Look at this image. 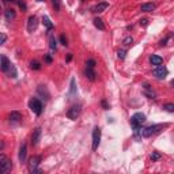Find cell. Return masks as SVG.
Returning a JSON list of instances; mask_svg holds the SVG:
<instances>
[{"instance_id":"32","label":"cell","mask_w":174,"mask_h":174,"mask_svg":"<svg viewBox=\"0 0 174 174\" xmlns=\"http://www.w3.org/2000/svg\"><path fill=\"white\" fill-rule=\"evenodd\" d=\"M6 41H7V35L4 34V33L0 31V45H3V44H4Z\"/></svg>"},{"instance_id":"18","label":"cell","mask_w":174,"mask_h":174,"mask_svg":"<svg viewBox=\"0 0 174 174\" xmlns=\"http://www.w3.org/2000/svg\"><path fill=\"white\" fill-rule=\"evenodd\" d=\"M22 120V114L19 112H11L10 114V121H12V123H19V121Z\"/></svg>"},{"instance_id":"39","label":"cell","mask_w":174,"mask_h":174,"mask_svg":"<svg viewBox=\"0 0 174 174\" xmlns=\"http://www.w3.org/2000/svg\"><path fill=\"white\" fill-rule=\"evenodd\" d=\"M45 61L46 63H52V57L49 56V54H48V56H45Z\"/></svg>"},{"instance_id":"40","label":"cell","mask_w":174,"mask_h":174,"mask_svg":"<svg viewBox=\"0 0 174 174\" xmlns=\"http://www.w3.org/2000/svg\"><path fill=\"white\" fill-rule=\"evenodd\" d=\"M3 148H4V143H3L2 140H0V151H2Z\"/></svg>"},{"instance_id":"1","label":"cell","mask_w":174,"mask_h":174,"mask_svg":"<svg viewBox=\"0 0 174 174\" xmlns=\"http://www.w3.org/2000/svg\"><path fill=\"white\" fill-rule=\"evenodd\" d=\"M165 127H167V124H155V125H150V127H147V128H142V129H140V135H142L143 138H150V136L155 135V133L161 132Z\"/></svg>"},{"instance_id":"43","label":"cell","mask_w":174,"mask_h":174,"mask_svg":"<svg viewBox=\"0 0 174 174\" xmlns=\"http://www.w3.org/2000/svg\"><path fill=\"white\" fill-rule=\"evenodd\" d=\"M0 16H2V7H0Z\"/></svg>"},{"instance_id":"15","label":"cell","mask_w":174,"mask_h":174,"mask_svg":"<svg viewBox=\"0 0 174 174\" xmlns=\"http://www.w3.org/2000/svg\"><path fill=\"white\" fill-rule=\"evenodd\" d=\"M150 63L153 65H161V64H163V59H162L161 56H158V54H151L150 56Z\"/></svg>"},{"instance_id":"44","label":"cell","mask_w":174,"mask_h":174,"mask_svg":"<svg viewBox=\"0 0 174 174\" xmlns=\"http://www.w3.org/2000/svg\"><path fill=\"white\" fill-rule=\"evenodd\" d=\"M37 2H44V0H37Z\"/></svg>"},{"instance_id":"12","label":"cell","mask_w":174,"mask_h":174,"mask_svg":"<svg viewBox=\"0 0 174 174\" xmlns=\"http://www.w3.org/2000/svg\"><path fill=\"white\" fill-rule=\"evenodd\" d=\"M143 87H144V94H146L150 99H155V98H157V92L153 90V87H150L148 83H144Z\"/></svg>"},{"instance_id":"9","label":"cell","mask_w":174,"mask_h":174,"mask_svg":"<svg viewBox=\"0 0 174 174\" xmlns=\"http://www.w3.org/2000/svg\"><path fill=\"white\" fill-rule=\"evenodd\" d=\"M37 26H38V18H37L35 15H31L27 19V31L33 33L37 29Z\"/></svg>"},{"instance_id":"4","label":"cell","mask_w":174,"mask_h":174,"mask_svg":"<svg viewBox=\"0 0 174 174\" xmlns=\"http://www.w3.org/2000/svg\"><path fill=\"white\" fill-rule=\"evenodd\" d=\"M40 162H41V158L40 157H37V155L31 157L29 159V170H30L31 173H41V170L38 169Z\"/></svg>"},{"instance_id":"8","label":"cell","mask_w":174,"mask_h":174,"mask_svg":"<svg viewBox=\"0 0 174 174\" xmlns=\"http://www.w3.org/2000/svg\"><path fill=\"white\" fill-rule=\"evenodd\" d=\"M11 65H12V63H11L8 59H7L6 56H3V54H0V69H2L3 72H8Z\"/></svg>"},{"instance_id":"6","label":"cell","mask_w":174,"mask_h":174,"mask_svg":"<svg viewBox=\"0 0 174 174\" xmlns=\"http://www.w3.org/2000/svg\"><path fill=\"white\" fill-rule=\"evenodd\" d=\"M153 73H154V76L157 78V79H165L166 76H167V73H169V71H167V68H166L165 65H157L154 68V71H153Z\"/></svg>"},{"instance_id":"36","label":"cell","mask_w":174,"mask_h":174,"mask_svg":"<svg viewBox=\"0 0 174 174\" xmlns=\"http://www.w3.org/2000/svg\"><path fill=\"white\" fill-rule=\"evenodd\" d=\"M169 40H170V37H166V38H165V40H162V41H161V42H159V45H161V46H165V45H166V42H167V41H169Z\"/></svg>"},{"instance_id":"35","label":"cell","mask_w":174,"mask_h":174,"mask_svg":"<svg viewBox=\"0 0 174 174\" xmlns=\"http://www.w3.org/2000/svg\"><path fill=\"white\" fill-rule=\"evenodd\" d=\"M140 26H144V27H146V26H148V19H140Z\"/></svg>"},{"instance_id":"3","label":"cell","mask_w":174,"mask_h":174,"mask_svg":"<svg viewBox=\"0 0 174 174\" xmlns=\"http://www.w3.org/2000/svg\"><path fill=\"white\" fill-rule=\"evenodd\" d=\"M29 108H30L31 112L37 114V116H40V114L42 113V103L37 98H31L30 101H29Z\"/></svg>"},{"instance_id":"21","label":"cell","mask_w":174,"mask_h":174,"mask_svg":"<svg viewBox=\"0 0 174 174\" xmlns=\"http://www.w3.org/2000/svg\"><path fill=\"white\" fill-rule=\"evenodd\" d=\"M42 23H44V26H45V27L48 29V30H52V29H53V23H52V22H50V19H49V16H44L42 18Z\"/></svg>"},{"instance_id":"38","label":"cell","mask_w":174,"mask_h":174,"mask_svg":"<svg viewBox=\"0 0 174 174\" xmlns=\"http://www.w3.org/2000/svg\"><path fill=\"white\" fill-rule=\"evenodd\" d=\"M6 159H7V157H6V155H3V154H0V163H2V162H4V161H6Z\"/></svg>"},{"instance_id":"11","label":"cell","mask_w":174,"mask_h":174,"mask_svg":"<svg viewBox=\"0 0 174 174\" xmlns=\"http://www.w3.org/2000/svg\"><path fill=\"white\" fill-rule=\"evenodd\" d=\"M40 139H41V128H35L33 131V135H31V144L33 146H37L40 143Z\"/></svg>"},{"instance_id":"41","label":"cell","mask_w":174,"mask_h":174,"mask_svg":"<svg viewBox=\"0 0 174 174\" xmlns=\"http://www.w3.org/2000/svg\"><path fill=\"white\" fill-rule=\"evenodd\" d=\"M72 60V54H68V57H67V61H71Z\"/></svg>"},{"instance_id":"5","label":"cell","mask_w":174,"mask_h":174,"mask_svg":"<svg viewBox=\"0 0 174 174\" xmlns=\"http://www.w3.org/2000/svg\"><path fill=\"white\" fill-rule=\"evenodd\" d=\"M99 143H101V128L95 127L94 129H92V146H91L92 151H95L98 148Z\"/></svg>"},{"instance_id":"28","label":"cell","mask_w":174,"mask_h":174,"mask_svg":"<svg viewBox=\"0 0 174 174\" xmlns=\"http://www.w3.org/2000/svg\"><path fill=\"white\" fill-rule=\"evenodd\" d=\"M163 109L166 110V112H169V113H173L174 112V103H165Z\"/></svg>"},{"instance_id":"25","label":"cell","mask_w":174,"mask_h":174,"mask_svg":"<svg viewBox=\"0 0 174 174\" xmlns=\"http://www.w3.org/2000/svg\"><path fill=\"white\" fill-rule=\"evenodd\" d=\"M125 56H127V49H118L117 50V57L120 60H124Z\"/></svg>"},{"instance_id":"37","label":"cell","mask_w":174,"mask_h":174,"mask_svg":"<svg viewBox=\"0 0 174 174\" xmlns=\"http://www.w3.org/2000/svg\"><path fill=\"white\" fill-rule=\"evenodd\" d=\"M101 105H102V108L105 109V110H108V109H109V105H108V102H106V101H102V102H101Z\"/></svg>"},{"instance_id":"13","label":"cell","mask_w":174,"mask_h":174,"mask_svg":"<svg viewBox=\"0 0 174 174\" xmlns=\"http://www.w3.org/2000/svg\"><path fill=\"white\" fill-rule=\"evenodd\" d=\"M11 167H12V162H11L10 159L7 158L4 162H2V163H0V174H2V173H7V172H10Z\"/></svg>"},{"instance_id":"17","label":"cell","mask_w":174,"mask_h":174,"mask_svg":"<svg viewBox=\"0 0 174 174\" xmlns=\"http://www.w3.org/2000/svg\"><path fill=\"white\" fill-rule=\"evenodd\" d=\"M140 10L144 11V12H153L155 10V4L154 3H144V4H142V7H140Z\"/></svg>"},{"instance_id":"22","label":"cell","mask_w":174,"mask_h":174,"mask_svg":"<svg viewBox=\"0 0 174 174\" xmlns=\"http://www.w3.org/2000/svg\"><path fill=\"white\" fill-rule=\"evenodd\" d=\"M76 95V84H75V79H71V90H69L68 97H73Z\"/></svg>"},{"instance_id":"42","label":"cell","mask_w":174,"mask_h":174,"mask_svg":"<svg viewBox=\"0 0 174 174\" xmlns=\"http://www.w3.org/2000/svg\"><path fill=\"white\" fill-rule=\"evenodd\" d=\"M3 2H6V3H8V2H11V0H3Z\"/></svg>"},{"instance_id":"31","label":"cell","mask_w":174,"mask_h":174,"mask_svg":"<svg viewBox=\"0 0 174 174\" xmlns=\"http://www.w3.org/2000/svg\"><path fill=\"white\" fill-rule=\"evenodd\" d=\"M151 159H153V161H159V159H161V154L155 151V153L151 154Z\"/></svg>"},{"instance_id":"29","label":"cell","mask_w":174,"mask_h":174,"mask_svg":"<svg viewBox=\"0 0 174 174\" xmlns=\"http://www.w3.org/2000/svg\"><path fill=\"white\" fill-rule=\"evenodd\" d=\"M52 4H53L54 10L59 11L60 10V7H61V0H52Z\"/></svg>"},{"instance_id":"16","label":"cell","mask_w":174,"mask_h":174,"mask_svg":"<svg viewBox=\"0 0 174 174\" xmlns=\"http://www.w3.org/2000/svg\"><path fill=\"white\" fill-rule=\"evenodd\" d=\"M4 15H6L7 22H11V21L15 19L16 14H15V11H14L12 8H8V10H6V11H4Z\"/></svg>"},{"instance_id":"7","label":"cell","mask_w":174,"mask_h":174,"mask_svg":"<svg viewBox=\"0 0 174 174\" xmlns=\"http://www.w3.org/2000/svg\"><path fill=\"white\" fill-rule=\"evenodd\" d=\"M80 112H82V106L80 105H73L72 108L68 109V112H67V117H68L69 120H76V118L79 117Z\"/></svg>"},{"instance_id":"14","label":"cell","mask_w":174,"mask_h":174,"mask_svg":"<svg viewBox=\"0 0 174 174\" xmlns=\"http://www.w3.org/2000/svg\"><path fill=\"white\" fill-rule=\"evenodd\" d=\"M26 155H27V146L23 143L19 148V155H18V157H19V161L22 162V163L26 161Z\"/></svg>"},{"instance_id":"34","label":"cell","mask_w":174,"mask_h":174,"mask_svg":"<svg viewBox=\"0 0 174 174\" xmlns=\"http://www.w3.org/2000/svg\"><path fill=\"white\" fill-rule=\"evenodd\" d=\"M60 41H61V44H63V45H64V46H67V45H68V41H67L65 35H61V37H60Z\"/></svg>"},{"instance_id":"19","label":"cell","mask_w":174,"mask_h":174,"mask_svg":"<svg viewBox=\"0 0 174 174\" xmlns=\"http://www.w3.org/2000/svg\"><path fill=\"white\" fill-rule=\"evenodd\" d=\"M84 75L90 80H95V76H97L94 72V68H88V67H86V69H84Z\"/></svg>"},{"instance_id":"33","label":"cell","mask_w":174,"mask_h":174,"mask_svg":"<svg viewBox=\"0 0 174 174\" xmlns=\"http://www.w3.org/2000/svg\"><path fill=\"white\" fill-rule=\"evenodd\" d=\"M18 6H19V7H21V8L23 10V11H26V10H27V6H26V3L23 2V0H18Z\"/></svg>"},{"instance_id":"2","label":"cell","mask_w":174,"mask_h":174,"mask_svg":"<svg viewBox=\"0 0 174 174\" xmlns=\"http://www.w3.org/2000/svg\"><path fill=\"white\" fill-rule=\"evenodd\" d=\"M144 121H146V116L143 113H135L131 117V124L135 129V133H140V128H142V124Z\"/></svg>"},{"instance_id":"30","label":"cell","mask_w":174,"mask_h":174,"mask_svg":"<svg viewBox=\"0 0 174 174\" xmlns=\"http://www.w3.org/2000/svg\"><path fill=\"white\" fill-rule=\"evenodd\" d=\"M95 64H97V63H95V60H92V59L86 61V67H88V68H94Z\"/></svg>"},{"instance_id":"26","label":"cell","mask_w":174,"mask_h":174,"mask_svg":"<svg viewBox=\"0 0 174 174\" xmlns=\"http://www.w3.org/2000/svg\"><path fill=\"white\" fill-rule=\"evenodd\" d=\"M123 44H124V46H131L132 45V44H133V38H132V37L131 35H128V37H125V38H124V41H123Z\"/></svg>"},{"instance_id":"20","label":"cell","mask_w":174,"mask_h":174,"mask_svg":"<svg viewBox=\"0 0 174 174\" xmlns=\"http://www.w3.org/2000/svg\"><path fill=\"white\" fill-rule=\"evenodd\" d=\"M94 26L98 29V30H105V25H103V21L101 18H94Z\"/></svg>"},{"instance_id":"24","label":"cell","mask_w":174,"mask_h":174,"mask_svg":"<svg viewBox=\"0 0 174 174\" xmlns=\"http://www.w3.org/2000/svg\"><path fill=\"white\" fill-rule=\"evenodd\" d=\"M30 68L31 69H35V71H38V69H41V64H40L37 60H33V61H30Z\"/></svg>"},{"instance_id":"23","label":"cell","mask_w":174,"mask_h":174,"mask_svg":"<svg viewBox=\"0 0 174 174\" xmlns=\"http://www.w3.org/2000/svg\"><path fill=\"white\" fill-rule=\"evenodd\" d=\"M49 46H50V49H56V46H57V41L53 34L49 35Z\"/></svg>"},{"instance_id":"27","label":"cell","mask_w":174,"mask_h":174,"mask_svg":"<svg viewBox=\"0 0 174 174\" xmlns=\"http://www.w3.org/2000/svg\"><path fill=\"white\" fill-rule=\"evenodd\" d=\"M38 92H40V94H41V95H44V94H45L46 99L49 98V92H48V90H46V87H45V86H40V87H38Z\"/></svg>"},{"instance_id":"10","label":"cell","mask_w":174,"mask_h":174,"mask_svg":"<svg viewBox=\"0 0 174 174\" xmlns=\"http://www.w3.org/2000/svg\"><path fill=\"white\" fill-rule=\"evenodd\" d=\"M109 7V3L106 2H102V3H98V4H95L94 7H91V12L94 14H101L103 12V11H106Z\"/></svg>"}]
</instances>
